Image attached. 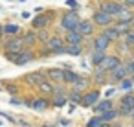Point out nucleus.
I'll list each match as a JSON object with an SVG mask.
<instances>
[{
	"instance_id": "obj_1",
	"label": "nucleus",
	"mask_w": 134,
	"mask_h": 127,
	"mask_svg": "<svg viewBox=\"0 0 134 127\" xmlns=\"http://www.w3.org/2000/svg\"><path fill=\"white\" fill-rule=\"evenodd\" d=\"M79 22H81V19L77 17L75 11H66V13L63 15V19H61V26L66 30V33H68V31H77Z\"/></svg>"
},
{
	"instance_id": "obj_2",
	"label": "nucleus",
	"mask_w": 134,
	"mask_h": 127,
	"mask_svg": "<svg viewBox=\"0 0 134 127\" xmlns=\"http://www.w3.org/2000/svg\"><path fill=\"white\" fill-rule=\"evenodd\" d=\"M4 50L8 55H19L20 52H24V37H13V39H8L6 44H4Z\"/></svg>"
},
{
	"instance_id": "obj_3",
	"label": "nucleus",
	"mask_w": 134,
	"mask_h": 127,
	"mask_svg": "<svg viewBox=\"0 0 134 127\" xmlns=\"http://www.w3.org/2000/svg\"><path fill=\"white\" fill-rule=\"evenodd\" d=\"M123 9H125L123 2H103V4H99V9H97V11L108 13L110 17H116V19H118Z\"/></svg>"
},
{
	"instance_id": "obj_4",
	"label": "nucleus",
	"mask_w": 134,
	"mask_h": 127,
	"mask_svg": "<svg viewBox=\"0 0 134 127\" xmlns=\"http://www.w3.org/2000/svg\"><path fill=\"white\" fill-rule=\"evenodd\" d=\"M118 66H121V61L116 57V55H107L105 59H103V63L97 66V68H101V70H105L107 74L108 72H112V70H116Z\"/></svg>"
},
{
	"instance_id": "obj_5",
	"label": "nucleus",
	"mask_w": 134,
	"mask_h": 127,
	"mask_svg": "<svg viewBox=\"0 0 134 127\" xmlns=\"http://www.w3.org/2000/svg\"><path fill=\"white\" fill-rule=\"evenodd\" d=\"M112 20H114V17H110L108 13H103V11H96L94 19H92V22L97 24V26H101V28H110Z\"/></svg>"
},
{
	"instance_id": "obj_6",
	"label": "nucleus",
	"mask_w": 134,
	"mask_h": 127,
	"mask_svg": "<svg viewBox=\"0 0 134 127\" xmlns=\"http://www.w3.org/2000/svg\"><path fill=\"white\" fill-rule=\"evenodd\" d=\"M8 59H9V61H15L17 65H26V63H30V61L33 59V52H31V50H24V52H20L19 55H8Z\"/></svg>"
},
{
	"instance_id": "obj_7",
	"label": "nucleus",
	"mask_w": 134,
	"mask_h": 127,
	"mask_svg": "<svg viewBox=\"0 0 134 127\" xmlns=\"http://www.w3.org/2000/svg\"><path fill=\"white\" fill-rule=\"evenodd\" d=\"M46 76L52 79V83L64 85V68H50V70L46 72Z\"/></svg>"
},
{
	"instance_id": "obj_8",
	"label": "nucleus",
	"mask_w": 134,
	"mask_h": 127,
	"mask_svg": "<svg viewBox=\"0 0 134 127\" xmlns=\"http://www.w3.org/2000/svg\"><path fill=\"white\" fill-rule=\"evenodd\" d=\"M77 33L81 37H88L94 33V22L92 20H81L79 26H77Z\"/></svg>"
},
{
	"instance_id": "obj_9",
	"label": "nucleus",
	"mask_w": 134,
	"mask_h": 127,
	"mask_svg": "<svg viewBox=\"0 0 134 127\" xmlns=\"http://www.w3.org/2000/svg\"><path fill=\"white\" fill-rule=\"evenodd\" d=\"M64 44L66 46H79V44H83V37L77 31H68L64 35Z\"/></svg>"
},
{
	"instance_id": "obj_10",
	"label": "nucleus",
	"mask_w": 134,
	"mask_h": 127,
	"mask_svg": "<svg viewBox=\"0 0 134 127\" xmlns=\"http://www.w3.org/2000/svg\"><path fill=\"white\" fill-rule=\"evenodd\" d=\"M99 90H92V92H88L85 98H83V101H81V105H85V107H96L97 105V101H99Z\"/></svg>"
},
{
	"instance_id": "obj_11",
	"label": "nucleus",
	"mask_w": 134,
	"mask_h": 127,
	"mask_svg": "<svg viewBox=\"0 0 134 127\" xmlns=\"http://www.w3.org/2000/svg\"><path fill=\"white\" fill-rule=\"evenodd\" d=\"M108 46H110V41H108L103 33L94 39V52H105Z\"/></svg>"
},
{
	"instance_id": "obj_12",
	"label": "nucleus",
	"mask_w": 134,
	"mask_h": 127,
	"mask_svg": "<svg viewBox=\"0 0 134 127\" xmlns=\"http://www.w3.org/2000/svg\"><path fill=\"white\" fill-rule=\"evenodd\" d=\"M26 81L33 87H39L41 83H44V74L42 72H31V74L26 76Z\"/></svg>"
},
{
	"instance_id": "obj_13",
	"label": "nucleus",
	"mask_w": 134,
	"mask_h": 127,
	"mask_svg": "<svg viewBox=\"0 0 134 127\" xmlns=\"http://www.w3.org/2000/svg\"><path fill=\"white\" fill-rule=\"evenodd\" d=\"M52 13H46V15H42V17H37L35 20H33V28H37V30H44L46 26H48V22L52 20Z\"/></svg>"
},
{
	"instance_id": "obj_14",
	"label": "nucleus",
	"mask_w": 134,
	"mask_h": 127,
	"mask_svg": "<svg viewBox=\"0 0 134 127\" xmlns=\"http://www.w3.org/2000/svg\"><path fill=\"white\" fill-rule=\"evenodd\" d=\"M48 52H55V50H59V48H63V46H66L64 44V39H61V37H50V41H48Z\"/></svg>"
},
{
	"instance_id": "obj_15",
	"label": "nucleus",
	"mask_w": 134,
	"mask_h": 127,
	"mask_svg": "<svg viewBox=\"0 0 134 127\" xmlns=\"http://www.w3.org/2000/svg\"><path fill=\"white\" fill-rule=\"evenodd\" d=\"M110 76H108V79L110 81H123L125 79V76H127V72H125V66L121 65V66H118L116 70H112V72H108Z\"/></svg>"
},
{
	"instance_id": "obj_16",
	"label": "nucleus",
	"mask_w": 134,
	"mask_h": 127,
	"mask_svg": "<svg viewBox=\"0 0 134 127\" xmlns=\"http://www.w3.org/2000/svg\"><path fill=\"white\" fill-rule=\"evenodd\" d=\"M112 109H114L112 101H110V99H103V101H99V103L94 107V112H101V114H105V112H108V110H112Z\"/></svg>"
},
{
	"instance_id": "obj_17",
	"label": "nucleus",
	"mask_w": 134,
	"mask_h": 127,
	"mask_svg": "<svg viewBox=\"0 0 134 127\" xmlns=\"http://www.w3.org/2000/svg\"><path fill=\"white\" fill-rule=\"evenodd\" d=\"M132 19H134V13H132L130 9L125 8V9L119 13V17H118V24H130Z\"/></svg>"
},
{
	"instance_id": "obj_18",
	"label": "nucleus",
	"mask_w": 134,
	"mask_h": 127,
	"mask_svg": "<svg viewBox=\"0 0 134 127\" xmlns=\"http://www.w3.org/2000/svg\"><path fill=\"white\" fill-rule=\"evenodd\" d=\"M103 35L112 43V41H118L121 35H119V31H118V28L116 26H110V28H105V31H103Z\"/></svg>"
},
{
	"instance_id": "obj_19",
	"label": "nucleus",
	"mask_w": 134,
	"mask_h": 127,
	"mask_svg": "<svg viewBox=\"0 0 134 127\" xmlns=\"http://www.w3.org/2000/svg\"><path fill=\"white\" fill-rule=\"evenodd\" d=\"M77 79H79V76H77L75 72H72V70L66 66V68H64V83H70V85H74Z\"/></svg>"
},
{
	"instance_id": "obj_20",
	"label": "nucleus",
	"mask_w": 134,
	"mask_h": 127,
	"mask_svg": "<svg viewBox=\"0 0 134 127\" xmlns=\"http://www.w3.org/2000/svg\"><path fill=\"white\" fill-rule=\"evenodd\" d=\"M119 105L129 107V109H132V110H134V94H125V96L119 99Z\"/></svg>"
},
{
	"instance_id": "obj_21",
	"label": "nucleus",
	"mask_w": 134,
	"mask_h": 127,
	"mask_svg": "<svg viewBox=\"0 0 134 127\" xmlns=\"http://www.w3.org/2000/svg\"><path fill=\"white\" fill-rule=\"evenodd\" d=\"M86 87H88V79L79 76V79H77V81L72 85V90H77V92H81V90H83V88H86Z\"/></svg>"
},
{
	"instance_id": "obj_22",
	"label": "nucleus",
	"mask_w": 134,
	"mask_h": 127,
	"mask_svg": "<svg viewBox=\"0 0 134 127\" xmlns=\"http://www.w3.org/2000/svg\"><path fill=\"white\" fill-rule=\"evenodd\" d=\"M118 116H119V114H118V110H116V109H112V110H108V112L101 114V123H108V121L116 120Z\"/></svg>"
},
{
	"instance_id": "obj_23",
	"label": "nucleus",
	"mask_w": 134,
	"mask_h": 127,
	"mask_svg": "<svg viewBox=\"0 0 134 127\" xmlns=\"http://www.w3.org/2000/svg\"><path fill=\"white\" fill-rule=\"evenodd\" d=\"M48 105H50V103H48V101H46L44 98H37V99H35V101L31 103V107H33L35 110H44V109H46Z\"/></svg>"
},
{
	"instance_id": "obj_24",
	"label": "nucleus",
	"mask_w": 134,
	"mask_h": 127,
	"mask_svg": "<svg viewBox=\"0 0 134 127\" xmlns=\"http://www.w3.org/2000/svg\"><path fill=\"white\" fill-rule=\"evenodd\" d=\"M37 88H39V90H41L42 94H53V92H55V88H53V87H52V83H48V81L41 83V85H39Z\"/></svg>"
},
{
	"instance_id": "obj_25",
	"label": "nucleus",
	"mask_w": 134,
	"mask_h": 127,
	"mask_svg": "<svg viewBox=\"0 0 134 127\" xmlns=\"http://www.w3.org/2000/svg\"><path fill=\"white\" fill-rule=\"evenodd\" d=\"M107 55H105V52H94V55H92V65H96V66H99L101 63H103V59H105Z\"/></svg>"
},
{
	"instance_id": "obj_26",
	"label": "nucleus",
	"mask_w": 134,
	"mask_h": 127,
	"mask_svg": "<svg viewBox=\"0 0 134 127\" xmlns=\"http://www.w3.org/2000/svg\"><path fill=\"white\" fill-rule=\"evenodd\" d=\"M37 43V35L33 33V31H28L26 35H24V44H28V46H33Z\"/></svg>"
},
{
	"instance_id": "obj_27",
	"label": "nucleus",
	"mask_w": 134,
	"mask_h": 127,
	"mask_svg": "<svg viewBox=\"0 0 134 127\" xmlns=\"http://www.w3.org/2000/svg\"><path fill=\"white\" fill-rule=\"evenodd\" d=\"M4 33L15 35V33H19V26H17V24H6V26H4Z\"/></svg>"
},
{
	"instance_id": "obj_28",
	"label": "nucleus",
	"mask_w": 134,
	"mask_h": 127,
	"mask_svg": "<svg viewBox=\"0 0 134 127\" xmlns=\"http://www.w3.org/2000/svg\"><path fill=\"white\" fill-rule=\"evenodd\" d=\"M123 43H125V44H127L129 48H130V46L134 48V30H130V31H129V33L125 35V39H123Z\"/></svg>"
},
{
	"instance_id": "obj_29",
	"label": "nucleus",
	"mask_w": 134,
	"mask_h": 127,
	"mask_svg": "<svg viewBox=\"0 0 134 127\" xmlns=\"http://www.w3.org/2000/svg\"><path fill=\"white\" fill-rule=\"evenodd\" d=\"M116 28H118L119 35H123V37H125V35L130 31V28H132V26H130V24H116Z\"/></svg>"
},
{
	"instance_id": "obj_30",
	"label": "nucleus",
	"mask_w": 134,
	"mask_h": 127,
	"mask_svg": "<svg viewBox=\"0 0 134 127\" xmlns=\"http://www.w3.org/2000/svg\"><path fill=\"white\" fill-rule=\"evenodd\" d=\"M48 41H50V35H48V31L46 30H42L39 35H37V43H42V44H48Z\"/></svg>"
},
{
	"instance_id": "obj_31",
	"label": "nucleus",
	"mask_w": 134,
	"mask_h": 127,
	"mask_svg": "<svg viewBox=\"0 0 134 127\" xmlns=\"http://www.w3.org/2000/svg\"><path fill=\"white\" fill-rule=\"evenodd\" d=\"M94 79H96V81H105V79H107V72L101 70V68H96V72H94Z\"/></svg>"
},
{
	"instance_id": "obj_32",
	"label": "nucleus",
	"mask_w": 134,
	"mask_h": 127,
	"mask_svg": "<svg viewBox=\"0 0 134 127\" xmlns=\"http://www.w3.org/2000/svg\"><path fill=\"white\" fill-rule=\"evenodd\" d=\"M70 99H72L74 103H81V101H83V94L77 92V90H72V92H70Z\"/></svg>"
},
{
	"instance_id": "obj_33",
	"label": "nucleus",
	"mask_w": 134,
	"mask_h": 127,
	"mask_svg": "<svg viewBox=\"0 0 134 127\" xmlns=\"http://www.w3.org/2000/svg\"><path fill=\"white\" fill-rule=\"evenodd\" d=\"M123 66H125V72H127V74H132V76H134V57H130Z\"/></svg>"
},
{
	"instance_id": "obj_34",
	"label": "nucleus",
	"mask_w": 134,
	"mask_h": 127,
	"mask_svg": "<svg viewBox=\"0 0 134 127\" xmlns=\"http://www.w3.org/2000/svg\"><path fill=\"white\" fill-rule=\"evenodd\" d=\"M81 52H83V44H79V46H68V54L70 55H81Z\"/></svg>"
},
{
	"instance_id": "obj_35",
	"label": "nucleus",
	"mask_w": 134,
	"mask_h": 127,
	"mask_svg": "<svg viewBox=\"0 0 134 127\" xmlns=\"http://www.w3.org/2000/svg\"><path fill=\"white\" fill-rule=\"evenodd\" d=\"M132 109H129V107H123V105H119V109H118V114L119 116H132Z\"/></svg>"
},
{
	"instance_id": "obj_36",
	"label": "nucleus",
	"mask_w": 134,
	"mask_h": 127,
	"mask_svg": "<svg viewBox=\"0 0 134 127\" xmlns=\"http://www.w3.org/2000/svg\"><path fill=\"white\" fill-rule=\"evenodd\" d=\"M55 107H63L64 103H66V96H55L53 98V101H52Z\"/></svg>"
},
{
	"instance_id": "obj_37",
	"label": "nucleus",
	"mask_w": 134,
	"mask_h": 127,
	"mask_svg": "<svg viewBox=\"0 0 134 127\" xmlns=\"http://www.w3.org/2000/svg\"><path fill=\"white\" fill-rule=\"evenodd\" d=\"M132 85H134V81H132V77H130V79H127V77H125V79L121 81V85H119V87H121L123 90H129V88H132Z\"/></svg>"
},
{
	"instance_id": "obj_38",
	"label": "nucleus",
	"mask_w": 134,
	"mask_h": 127,
	"mask_svg": "<svg viewBox=\"0 0 134 127\" xmlns=\"http://www.w3.org/2000/svg\"><path fill=\"white\" fill-rule=\"evenodd\" d=\"M101 125V116H94L88 123H86V127H99Z\"/></svg>"
},
{
	"instance_id": "obj_39",
	"label": "nucleus",
	"mask_w": 134,
	"mask_h": 127,
	"mask_svg": "<svg viewBox=\"0 0 134 127\" xmlns=\"http://www.w3.org/2000/svg\"><path fill=\"white\" fill-rule=\"evenodd\" d=\"M66 4H68V6H70V8H74V9H72V11H77V6H79V4H77V2H75V0H68V2H66Z\"/></svg>"
},
{
	"instance_id": "obj_40",
	"label": "nucleus",
	"mask_w": 134,
	"mask_h": 127,
	"mask_svg": "<svg viewBox=\"0 0 134 127\" xmlns=\"http://www.w3.org/2000/svg\"><path fill=\"white\" fill-rule=\"evenodd\" d=\"M55 94H57V96H64V87H63V85L57 87V88H55Z\"/></svg>"
},
{
	"instance_id": "obj_41",
	"label": "nucleus",
	"mask_w": 134,
	"mask_h": 127,
	"mask_svg": "<svg viewBox=\"0 0 134 127\" xmlns=\"http://www.w3.org/2000/svg\"><path fill=\"white\" fill-rule=\"evenodd\" d=\"M123 6H125V8H134V0H125Z\"/></svg>"
},
{
	"instance_id": "obj_42",
	"label": "nucleus",
	"mask_w": 134,
	"mask_h": 127,
	"mask_svg": "<svg viewBox=\"0 0 134 127\" xmlns=\"http://www.w3.org/2000/svg\"><path fill=\"white\" fill-rule=\"evenodd\" d=\"M127 50H129V46H127V44H125V43H123V44H121V46H119V52H121V54H125V52H127Z\"/></svg>"
},
{
	"instance_id": "obj_43",
	"label": "nucleus",
	"mask_w": 134,
	"mask_h": 127,
	"mask_svg": "<svg viewBox=\"0 0 134 127\" xmlns=\"http://www.w3.org/2000/svg\"><path fill=\"white\" fill-rule=\"evenodd\" d=\"M20 125H22V127H30V123H26V121H22V120H20Z\"/></svg>"
},
{
	"instance_id": "obj_44",
	"label": "nucleus",
	"mask_w": 134,
	"mask_h": 127,
	"mask_svg": "<svg viewBox=\"0 0 134 127\" xmlns=\"http://www.w3.org/2000/svg\"><path fill=\"white\" fill-rule=\"evenodd\" d=\"M4 35V26H0V37Z\"/></svg>"
},
{
	"instance_id": "obj_45",
	"label": "nucleus",
	"mask_w": 134,
	"mask_h": 127,
	"mask_svg": "<svg viewBox=\"0 0 134 127\" xmlns=\"http://www.w3.org/2000/svg\"><path fill=\"white\" fill-rule=\"evenodd\" d=\"M99 127H110V125H108V123H101Z\"/></svg>"
},
{
	"instance_id": "obj_46",
	"label": "nucleus",
	"mask_w": 134,
	"mask_h": 127,
	"mask_svg": "<svg viewBox=\"0 0 134 127\" xmlns=\"http://www.w3.org/2000/svg\"><path fill=\"white\" fill-rule=\"evenodd\" d=\"M130 26H132V30H134V19H132V22H130Z\"/></svg>"
},
{
	"instance_id": "obj_47",
	"label": "nucleus",
	"mask_w": 134,
	"mask_h": 127,
	"mask_svg": "<svg viewBox=\"0 0 134 127\" xmlns=\"http://www.w3.org/2000/svg\"><path fill=\"white\" fill-rule=\"evenodd\" d=\"M132 120H134V112H132Z\"/></svg>"
},
{
	"instance_id": "obj_48",
	"label": "nucleus",
	"mask_w": 134,
	"mask_h": 127,
	"mask_svg": "<svg viewBox=\"0 0 134 127\" xmlns=\"http://www.w3.org/2000/svg\"><path fill=\"white\" fill-rule=\"evenodd\" d=\"M132 81H134V76H132Z\"/></svg>"
},
{
	"instance_id": "obj_49",
	"label": "nucleus",
	"mask_w": 134,
	"mask_h": 127,
	"mask_svg": "<svg viewBox=\"0 0 134 127\" xmlns=\"http://www.w3.org/2000/svg\"><path fill=\"white\" fill-rule=\"evenodd\" d=\"M0 127H2V125H0Z\"/></svg>"
},
{
	"instance_id": "obj_50",
	"label": "nucleus",
	"mask_w": 134,
	"mask_h": 127,
	"mask_svg": "<svg viewBox=\"0 0 134 127\" xmlns=\"http://www.w3.org/2000/svg\"><path fill=\"white\" fill-rule=\"evenodd\" d=\"M132 127H134V125H132Z\"/></svg>"
}]
</instances>
